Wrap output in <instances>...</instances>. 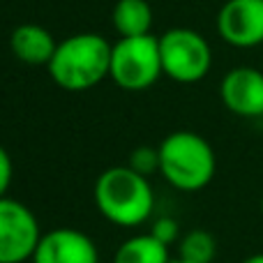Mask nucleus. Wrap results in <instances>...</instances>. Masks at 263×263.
Masks as SVG:
<instances>
[{"instance_id":"f257e3e1","label":"nucleus","mask_w":263,"mask_h":263,"mask_svg":"<svg viewBox=\"0 0 263 263\" xmlns=\"http://www.w3.org/2000/svg\"><path fill=\"white\" fill-rule=\"evenodd\" d=\"M111 49L114 44H109L106 37H102L100 32H77L58 42L46 69L53 83L63 90H90L109 77Z\"/></svg>"},{"instance_id":"f03ea898","label":"nucleus","mask_w":263,"mask_h":263,"mask_svg":"<svg viewBox=\"0 0 263 263\" xmlns=\"http://www.w3.org/2000/svg\"><path fill=\"white\" fill-rule=\"evenodd\" d=\"M95 205L106 222L134 229L148 222L155 210L150 180L127 164L102 171L95 180Z\"/></svg>"},{"instance_id":"7ed1b4c3","label":"nucleus","mask_w":263,"mask_h":263,"mask_svg":"<svg viewBox=\"0 0 263 263\" xmlns=\"http://www.w3.org/2000/svg\"><path fill=\"white\" fill-rule=\"evenodd\" d=\"M159 148V173L180 192H201L217 173V155L205 136L178 129L164 136Z\"/></svg>"},{"instance_id":"20e7f679","label":"nucleus","mask_w":263,"mask_h":263,"mask_svg":"<svg viewBox=\"0 0 263 263\" xmlns=\"http://www.w3.org/2000/svg\"><path fill=\"white\" fill-rule=\"evenodd\" d=\"M164 74L159 37L139 35L120 37L111 49V72L109 77L123 90L141 92L157 83Z\"/></svg>"},{"instance_id":"39448f33","label":"nucleus","mask_w":263,"mask_h":263,"mask_svg":"<svg viewBox=\"0 0 263 263\" xmlns=\"http://www.w3.org/2000/svg\"><path fill=\"white\" fill-rule=\"evenodd\" d=\"M164 77L176 83H199L213 67V49L201 32L171 28L159 37Z\"/></svg>"},{"instance_id":"423d86ee","label":"nucleus","mask_w":263,"mask_h":263,"mask_svg":"<svg viewBox=\"0 0 263 263\" xmlns=\"http://www.w3.org/2000/svg\"><path fill=\"white\" fill-rule=\"evenodd\" d=\"M40 222L26 203L3 196L0 199V263L32 261L40 245Z\"/></svg>"},{"instance_id":"0eeeda50","label":"nucleus","mask_w":263,"mask_h":263,"mask_svg":"<svg viewBox=\"0 0 263 263\" xmlns=\"http://www.w3.org/2000/svg\"><path fill=\"white\" fill-rule=\"evenodd\" d=\"M217 32L236 49L263 44V0H227L217 14Z\"/></svg>"},{"instance_id":"6e6552de","label":"nucleus","mask_w":263,"mask_h":263,"mask_svg":"<svg viewBox=\"0 0 263 263\" xmlns=\"http://www.w3.org/2000/svg\"><path fill=\"white\" fill-rule=\"evenodd\" d=\"M32 263H100V252L88 233L58 227L42 233Z\"/></svg>"},{"instance_id":"1a4fd4ad","label":"nucleus","mask_w":263,"mask_h":263,"mask_svg":"<svg viewBox=\"0 0 263 263\" xmlns=\"http://www.w3.org/2000/svg\"><path fill=\"white\" fill-rule=\"evenodd\" d=\"M222 104L240 118L263 116V72L256 67H233L219 83Z\"/></svg>"},{"instance_id":"9d476101","label":"nucleus","mask_w":263,"mask_h":263,"mask_svg":"<svg viewBox=\"0 0 263 263\" xmlns=\"http://www.w3.org/2000/svg\"><path fill=\"white\" fill-rule=\"evenodd\" d=\"M58 42L53 40L44 26L37 23H23V26L14 28L9 35V49L21 63L26 65H49L53 58Z\"/></svg>"},{"instance_id":"9b49d317","label":"nucleus","mask_w":263,"mask_h":263,"mask_svg":"<svg viewBox=\"0 0 263 263\" xmlns=\"http://www.w3.org/2000/svg\"><path fill=\"white\" fill-rule=\"evenodd\" d=\"M114 263H171L168 245L153 233H136L120 242Z\"/></svg>"},{"instance_id":"f8f14e48","label":"nucleus","mask_w":263,"mask_h":263,"mask_svg":"<svg viewBox=\"0 0 263 263\" xmlns=\"http://www.w3.org/2000/svg\"><path fill=\"white\" fill-rule=\"evenodd\" d=\"M114 28L120 37L150 35L153 9L145 0H118L114 7Z\"/></svg>"},{"instance_id":"ddd939ff","label":"nucleus","mask_w":263,"mask_h":263,"mask_svg":"<svg viewBox=\"0 0 263 263\" xmlns=\"http://www.w3.org/2000/svg\"><path fill=\"white\" fill-rule=\"evenodd\" d=\"M217 256V240L205 229H192L180 238L178 259L187 263H213Z\"/></svg>"},{"instance_id":"4468645a","label":"nucleus","mask_w":263,"mask_h":263,"mask_svg":"<svg viewBox=\"0 0 263 263\" xmlns=\"http://www.w3.org/2000/svg\"><path fill=\"white\" fill-rule=\"evenodd\" d=\"M129 168H134L136 173L150 178L153 173L159 171V148H150V145H139L136 150H132L129 155Z\"/></svg>"},{"instance_id":"2eb2a0df","label":"nucleus","mask_w":263,"mask_h":263,"mask_svg":"<svg viewBox=\"0 0 263 263\" xmlns=\"http://www.w3.org/2000/svg\"><path fill=\"white\" fill-rule=\"evenodd\" d=\"M150 233H153V236H157L159 240L166 242V245L171 247L173 242H178V238H180V227H178V222L173 217H159L157 222L153 224Z\"/></svg>"},{"instance_id":"dca6fc26","label":"nucleus","mask_w":263,"mask_h":263,"mask_svg":"<svg viewBox=\"0 0 263 263\" xmlns=\"http://www.w3.org/2000/svg\"><path fill=\"white\" fill-rule=\"evenodd\" d=\"M12 178H14V162L7 150L0 145V199L7 196L9 187H12Z\"/></svg>"},{"instance_id":"f3484780","label":"nucleus","mask_w":263,"mask_h":263,"mask_svg":"<svg viewBox=\"0 0 263 263\" xmlns=\"http://www.w3.org/2000/svg\"><path fill=\"white\" fill-rule=\"evenodd\" d=\"M240 263H263V252H259V254L247 256V259H242Z\"/></svg>"},{"instance_id":"a211bd4d","label":"nucleus","mask_w":263,"mask_h":263,"mask_svg":"<svg viewBox=\"0 0 263 263\" xmlns=\"http://www.w3.org/2000/svg\"><path fill=\"white\" fill-rule=\"evenodd\" d=\"M171 263H187V261H182V259H171Z\"/></svg>"},{"instance_id":"6ab92c4d","label":"nucleus","mask_w":263,"mask_h":263,"mask_svg":"<svg viewBox=\"0 0 263 263\" xmlns=\"http://www.w3.org/2000/svg\"><path fill=\"white\" fill-rule=\"evenodd\" d=\"M261 213H263V196H261Z\"/></svg>"}]
</instances>
